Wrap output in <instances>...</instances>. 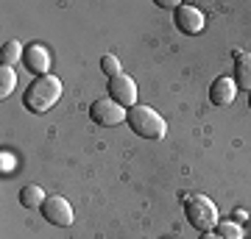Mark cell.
I'll return each instance as SVG.
<instances>
[{
	"mask_svg": "<svg viewBox=\"0 0 251 239\" xmlns=\"http://www.w3.org/2000/svg\"><path fill=\"white\" fill-rule=\"evenodd\" d=\"M59 98H62V81L56 75H39V78H34L28 84L23 103L28 106V111L45 114V111H50V106H56Z\"/></svg>",
	"mask_w": 251,
	"mask_h": 239,
	"instance_id": "obj_1",
	"label": "cell"
},
{
	"mask_svg": "<svg viewBox=\"0 0 251 239\" xmlns=\"http://www.w3.org/2000/svg\"><path fill=\"white\" fill-rule=\"evenodd\" d=\"M126 123L128 128L137 133V136H143V139H162L165 131H168V123H165V117L151 106H143V103H137L126 111Z\"/></svg>",
	"mask_w": 251,
	"mask_h": 239,
	"instance_id": "obj_2",
	"label": "cell"
},
{
	"mask_svg": "<svg viewBox=\"0 0 251 239\" xmlns=\"http://www.w3.org/2000/svg\"><path fill=\"white\" fill-rule=\"evenodd\" d=\"M184 214H187L190 225H193V228H198L201 234H206V231H215V225L221 222L215 203H212L206 195H187V197H184Z\"/></svg>",
	"mask_w": 251,
	"mask_h": 239,
	"instance_id": "obj_3",
	"label": "cell"
},
{
	"mask_svg": "<svg viewBox=\"0 0 251 239\" xmlns=\"http://www.w3.org/2000/svg\"><path fill=\"white\" fill-rule=\"evenodd\" d=\"M109 98L115 100L117 106H123L126 111L131 106H137V84L131 75H126V72H120V75H115V78H109Z\"/></svg>",
	"mask_w": 251,
	"mask_h": 239,
	"instance_id": "obj_4",
	"label": "cell"
},
{
	"mask_svg": "<svg viewBox=\"0 0 251 239\" xmlns=\"http://www.w3.org/2000/svg\"><path fill=\"white\" fill-rule=\"evenodd\" d=\"M90 117L95 125H103V128H112V125H120L126 120V109L117 106L112 98H100L90 106Z\"/></svg>",
	"mask_w": 251,
	"mask_h": 239,
	"instance_id": "obj_5",
	"label": "cell"
},
{
	"mask_svg": "<svg viewBox=\"0 0 251 239\" xmlns=\"http://www.w3.org/2000/svg\"><path fill=\"white\" fill-rule=\"evenodd\" d=\"M42 217H45L50 225H62V228L73 225V206H70V200L62 197V195H48V200L42 203Z\"/></svg>",
	"mask_w": 251,
	"mask_h": 239,
	"instance_id": "obj_6",
	"label": "cell"
},
{
	"mask_svg": "<svg viewBox=\"0 0 251 239\" xmlns=\"http://www.w3.org/2000/svg\"><path fill=\"white\" fill-rule=\"evenodd\" d=\"M173 20H176V28H179L181 34H190V36L201 34L204 31V22H206L204 14L196 6H190V3H181L179 9L173 11Z\"/></svg>",
	"mask_w": 251,
	"mask_h": 239,
	"instance_id": "obj_7",
	"label": "cell"
},
{
	"mask_svg": "<svg viewBox=\"0 0 251 239\" xmlns=\"http://www.w3.org/2000/svg\"><path fill=\"white\" fill-rule=\"evenodd\" d=\"M23 64H25L28 72H34L36 78L39 75H50V53L42 44H28L25 56H23Z\"/></svg>",
	"mask_w": 251,
	"mask_h": 239,
	"instance_id": "obj_8",
	"label": "cell"
},
{
	"mask_svg": "<svg viewBox=\"0 0 251 239\" xmlns=\"http://www.w3.org/2000/svg\"><path fill=\"white\" fill-rule=\"evenodd\" d=\"M234 98H237V84H234L229 75H221V78L212 81V87H209V100H212L215 106H232Z\"/></svg>",
	"mask_w": 251,
	"mask_h": 239,
	"instance_id": "obj_9",
	"label": "cell"
},
{
	"mask_svg": "<svg viewBox=\"0 0 251 239\" xmlns=\"http://www.w3.org/2000/svg\"><path fill=\"white\" fill-rule=\"evenodd\" d=\"M232 81L237 84V89H249L251 92V53H240L237 59H234Z\"/></svg>",
	"mask_w": 251,
	"mask_h": 239,
	"instance_id": "obj_10",
	"label": "cell"
},
{
	"mask_svg": "<svg viewBox=\"0 0 251 239\" xmlns=\"http://www.w3.org/2000/svg\"><path fill=\"white\" fill-rule=\"evenodd\" d=\"M45 200H48V195L39 184H28V186H23V192H20V203L25 206V209H42Z\"/></svg>",
	"mask_w": 251,
	"mask_h": 239,
	"instance_id": "obj_11",
	"label": "cell"
},
{
	"mask_svg": "<svg viewBox=\"0 0 251 239\" xmlns=\"http://www.w3.org/2000/svg\"><path fill=\"white\" fill-rule=\"evenodd\" d=\"M23 56H25V47H23L17 39H9V42L0 47V62L6 64V67H11L14 62H20Z\"/></svg>",
	"mask_w": 251,
	"mask_h": 239,
	"instance_id": "obj_12",
	"label": "cell"
},
{
	"mask_svg": "<svg viewBox=\"0 0 251 239\" xmlns=\"http://www.w3.org/2000/svg\"><path fill=\"white\" fill-rule=\"evenodd\" d=\"M14 87H17V72H14V67H0V98L6 100L14 92Z\"/></svg>",
	"mask_w": 251,
	"mask_h": 239,
	"instance_id": "obj_13",
	"label": "cell"
},
{
	"mask_svg": "<svg viewBox=\"0 0 251 239\" xmlns=\"http://www.w3.org/2000/svg\"><path fill=\"white\" fill-rule=\"evenodd\" d=\"M215 234L221 239H246V231L237 225V222H229V220H221L215 225Z\"/></svg>",
	"mask_w": 251,
	"mask_h": 239,
	"instance_id": "obj_14",
	"label": "cell"
},
{
	"mask_svg": "<svg viewBox=\"0 0 251 239\" xmlns=\"http://www.w3.org/2000/svg\"><path fill=\"white\" fill-rule=\"evenodd\" d=\"M100 70L106 72L109 78H115V75H120V59H117V56H112V53H106L103 56V59H100Z\"/></svg>",
	"mask_w": 251,
	"mask_h": 239,
	"instance_id": "obj_15",
	"label": "cell"
},
{
	"mask_svg": "<svg viewBox=\"0 0 251 239\" xmlns=\"http://www.w3.org/2000/svg\"><path fill=\"white\" fill-rule=\"evenodd\" d=\"M0 164H3V173H9V175H11V167H14V159H11L9 153H3V156H0Z\"/></svg>",
	"mask_w": 251,
	"mask_h": 239,
	"instance_id": "obj_16",
	"label": "cell"
},
{
	"mask_svg": "<svg viewBox=\"0 0 251 239\" xmlns=\"http://www.w3.org/2000/svg\"><path fill=\"white\" fill-rule=\"evenodd\" d=\"M156 6H159V9H173V11H176L181 3H176V0H156Z\"/></svg>",
	"mask_w": 251,
	"mask_h": 239,
	"instance_id": "obj_17",
	"label": "cell"
},
{
	"mask_svg": "<svg viewBox=\"0 0 251 239\" xmlns=\"http://www.w3.org/2000/svg\"><path fill=\"white\" fill-rule=\"evenodd\" d=\"M234 217H237V222H243V220H249V214L243 212V209H237V212H234Z\"/></svg>",
	"mask_w": 251,
	"mask_h": 239,
	"instance_id": "obj_18",
	"label": "cell"
},
{
	"mask_svg": "<svg viewBox=\"0 0 251 239\" xmlns=\"http://www.w3.org/2000/svg\"><path fill=\"white\" fill-rule=\"evenodd\" d=\"M243 231H246V239H251V217L246 220V228H243Z\"/></svg>",
	"mask_w": 251,
	"mask_h": 239,
	"instance_id": "obj_19",
	"label": "cell"
},
{
	"mask_svg": "<svg viewBox=\"0 0 251 239\" xmlns=\"http://www.w3.org/2000/svg\"><path fill=\"white\" fill-rule=\"evenodd\" d=\"M201 239H221L218 234H212V231H206V234H201Z\"/></svg>",
	"mask_w": 251,
	"mask_h": 239,
	"instance_id": "obj_20",
	"label": "cell"
},
{
	"mask_svg": "<svg viewBox=\"0 0 251 239\" xmlns=\"http://www.w3.org/2000/svg\"><path fill=\"white\" fill-rule=\"evenodd\" d=\"M249 106H251V92H249Z\"/></svg>",
	"mask_w": 251,
	"mask_h": 239,
	"instance_id": "obj_21",
	"label": "cell"
}]
</instances>
